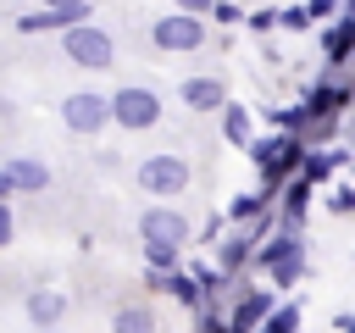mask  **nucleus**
I'll return each instance as SVG.
<instances>
[{"instance_id": "nucleus-1", "label": "nucleus", "mask_w": 355, "mask_h": 333, "mask_svg": "<svg viewBox=\"0 0 355 333\" xmlns=\"http://www.w3.org/2000/svg\"><path fill=\"white\" fill-rule=\"evenodd\" d=\"M255 266L272 272V283H283V289L300 283V278H305V239L288 233V228L261 233V244H255Z\"/></svg>"}, {"instance_id": "nucleus-2", "label": "nucleus", "mask_w": 355, "mask_h": 333, "mask_svg": "<svg viewBox=\"0 0 355 333\" xmlns=\"http://www.w3.org/2000/svg\"><path fill=\"white\" fill-rule=\"evenodd\" d=\"M61 50H67V61H78V67H89V72H105V67L116 61L111 33H105V28H94L89 17H83V22H72V28H61Z\"/></svg>"}, {"instance_id": "nucleus-3", "label": "nucleus", "mask_w": 355, "mask_h": 333, "mask_svg": "<svg viewBox=\"0 0 355 333\" xmlns=\"http://www.w3.org/2000/svg\"><path fill=\"white\" fill-rule=\"evenodd\" d=\"M105 111H111V122H116V128L144 133V128H155V122H161V94H150V89L128 83V89H111V94H105Z\"/></svg>"}, {"instance_id": "nucleus-4", "label": "nucleus", "mask_w": 355, "mask_h": 333, "mask_svg": "<svg viewBox=\"0 0 355 333\" xmlns=\"http://www.w3.org/2000/svg\"><path fill=\"white\" fill-rule=\"evenodd\" d=\"M133 183H139L144 194H155V200H178V194L189 189V161H183V155H144V161L133 166Z\"/></svg>"}, {"instance_id": "nucleus-5", "label": "nucleus", "mask_w": 355, "mask_h": 333, "mask_svg": "<svg viewBox=\"0 0 355 333\" xmlns=\"http://www.w3.org/2000/svg\"><path fill=\"white\" fill-rule=\"evenodd\" d=\"M61 122H67L78 139H100V133H105V122H111L105 94H100V89H72V94L61 100Z\"/></svg>"}, {"instance_id": "nucleus-6", "label": "nucleus", "mask_w": 355, "mask_h": 333, "mask_svg": "<svg viewBox=\"0 0 355 333\" xmlns=\"http://www.w3.org/2000/svg\"><path fill=\"white\" fill-rule=\"evenodd\" d=\"M150 39H155V50L189 56V50H200V44H205V22H200L194 11H172V17H161V22L150 28Z\"/></svg>"}, {"instance_id": "nucleus-7", "label": "nucleus", "mask_w": 355, "mask_h": 333, "mask_svg": "<svg viewBox=\"0 0 355 333\" xmlns=\"http://www.w3.org/2000/svg\"><path fill=\"white\" fill-rule=\"evenodd\" d=\"M139 239H144V244H178V250H183V244H189V222H183L178 205L161 200V205H150V211L139 216Z\"/></svg>"}, {"instance_id": "nucleus-8", "label": "nucleus", "mask_w": 355, "mask_h": 333, "mask_svg": "<svg viewBox=\"0 0 355 333\" xmlns=\"http://www.w3.org/2000/svg\"><path fill=\"white\" fill-rule=\"evenodd\" d=\"M349 94H355V89H349L338 72H327L322 83H311V89H305V100H300V105H305V117H322V111H344V105H349Z\"/></svg>"}, {"instance_id": "nucleus-9", "label": "nucleus", "mask_w": 355, "mask_h": 333, "mask_svg": "<svg viewBox=\"0 0 355 333\" xmlns=\"http://www.w3.org/2000/svg\"><path fill=\"white\" fill-rule=\"evenodd\" d=\"M83 17H89V0H72V6H39V11L17 17V28H22V33H39V28H72V22H83Z\"/></svg>"}, {"instance_id": "nucleus-10", "label": "nucleus", "mask_w": 355, "mask_h": 333, "mask_svg": "<svg viewBox=\"0 0 355 333\" xmlns=\"http://www.w3.org/2000/svg\"><path fill=\"white\" fill-rule=\"evenodd\" d=\"M178 100H183L189 111H216V105L227 100V83H222V78H183V83H178Z\"/></svg>"}, {"instance_id": "nucleus-11", "label": "nucleus", "mask_w": 355, "mask_h": 333, "mask_svg": "<svg viewBox=\"0 0 355 333\" xmlns=\"http://www.w3.org/2000/svg\"><path fill=\"white\" fill-rule=\"evenodd\" d=\"M272 311V294L266 289H255V294H244L233 311H227V322H222V333H255V322Z\"/></svg>"}, {"instance_id": "nucleus-12", "label": "nucleus", "mask_w": 355, "mask_h": 333, "mask_svg": "<svg viewBox=\"0 0 355 333\" xmlns=\"http://www.w3.org/2000/svg\"><path fill=\"white\" fill-rule=\"evenodd\" d=\"M349 44H355V17L338 6V11H333V28L322 33V50H327L333 67H344V61H349Z\"/></svg>"}, {"instance_id": "nucleus-13", "label": "nucleus", "mask_w": 355, "mask_h": 333, "mask_svg": "<svg viewBox=\"0 0 355 333\" xmlns=\"http://www.w3.org/2000/svg\"><path fill=\"white\" fill-rule=\"evenodd\" d=\"M22 311H28V322H33V327H55V322L67 316V300H61L55 289H33Z\"/></svg>"}, {"instance_id": "nucleus-14", "label": "nucleus", "mask_w": 355, "mask_h": 333, "mask_svg": "<svg viewBox=\"0 0 355 333\" xmlns=\"http://www.w3.org/2000/svg\"><path fill=\"white\" fill-rule=\"evenodd\" d=\"M6 178H11V189H44L50 183V166L33 161V155H17V161H6Z\"/></svg>"}, {"instance_id": "nucleus-15", "label": "nucleus", "mask_w": 355, "mask_h": 333, "mask_svg": "<svg viewBox=\"0 0 355 333\" xmlns=\"http://www.w3.org/2000/svg\"><path fill=\"white\" fill-rule=\"evenodd\" d=\"M216 111H222V133H227V144H244V139L255 133V122H250V111H244L239 100H222Z\"/></svg>"}, {"instance_id": "nucleus-16", "label": "nucleus", "mask_w": 355, "mask_h": 333, "mask_svg": "<svg viewBox=\"0 0 355 333\" xmlns=\"http://www.w3.org/2000/svg\"><path fill=\"white\" fill-rule=\"evenodd\" d=\"M111 333H155L150 305H116L111 311Z\"/></svg>"}, {"instance_id": "nucleus-17", "label": "nucleus", "mask_w": 355, "mask_h": 333, "mask_svg": "<svg viewBox=\"0 0 355 333\" xmlns=\"http://www.w3.org/2000/svg\"><path fill=\"white\" fill-rule=\"evenodd\" d=\"M161 289H166L178 305H200V300H205V294H200V283H194L183 266H178V272H166V278H161Z\"/></svg>"}, {"instance_id": "nucleus-18", "label": "nucleus", "mask_w": 355, "mask_h": 333, "mask_svg": "<svg viewBox=\"0 0 355 333\" xmlns=\"http://www.w3.org/2000/svg\"><path fill=\"white\" fill-rule=\"evenodd\" d=\"M255 333H300V305H272L255 322Z\"/></svg>"}, {"instance_id": "nucleus-19", "label": "nucleus", "mask_w": 355, "mask_h": 333, "mask_svg": "<svg viewBox=\"0 0 355 333\" xmlns=\"http://www.w3.org/2000/svg\"><path fill=\"white\" fill-rule=\"evenodd\" d=\"M261 205H266V200H261V194H239V200H233V205H227V222H250V216H255V211H261Z\"/></svg>"}, {"instance_id": "nucleus-20", "label": "nucleus", "mask_w": 355, "mask_h": 333, "mask_svg": "<svg viewBox=\"0 0 355 333\" xmlns=\"http://www.w3.org/2000/svg\"><path fill=\"white\" fill-rule=\"evenodd\" d=\"M144 261L161 266V272H172L178 266V244H144Z\"/></svg>"}, {"instance_id": "nucleus-21", "label": "nucleus", "mask_w": 355, "mask_h": 333, "mask_svg": "<svg viewBox=\"0 0 355 333\" xmlns=\"http://www.w3.org/2000/svg\"><path fill=\"white\" fill-rule=\"evenodd\" d=\"M189 278L200 283V294H216V283H222V272H216L211 261H194V266H189Z\"/></svg>"}, {"instance_id": "nucleus-22", "label": "nucleus", "mask_w": 355, "mask_h": 333, "mask_svg": "<svg viewBox=\"0 0 355 333\" xmlns=\"http://www.w3.org/2000/svg\"><path fill=\"white\" fill-rule=\"evenodd\" d=\"M205 11H211V17H216V22H222V28H227V22H239V17H244V11H239V6H233V0H211V6H205Z\"/></svg>"}, {"instance_id": "nucleus-23", "label": "nucleus", "mask_w": 355, "mask_h": 333, "mask_svg": "<svg viewBox=\"0 0 355 333\" xmlns=\"http://www.w3.org/2000/svg\"><path fill=\"white\" fill-rule=\"evenodd\" d=\"M244 22H250V28H255V33H266V28H277V11H272V6H266V11H250V17H244Z\"/></svg>"}, {"instance_id": "nucleus-24", "label": "nucleus", "mask_w": 355, "mask_h": 333, "mask_svg": "<svg viewBox=\"0 0 355 333\" xmlns=\"http://www.w3.org/2000/svg\"><path fill=\"white\" fill-rule=\"evenodd\" d=\"M277 22H283V28H311V17H305V6H288V11H277Z\"/></svg>"}, {"instance_id": "nucleus-25", "label": "nucleus", "mask_w": 355, "mask_h": 333, "mask_svg": "<svg viewBox=\"0 0 355 333\" xmlns=\"http://www.w3.org/2000/svg\"><path fill=\"white\" fill-rule=\"evenodd\" d=\"M344 0H305V17H333Z\"/></svg>"}, {"instance_id": "nucleus-26", "label": "nucleus", "mask_w": 355, "mask_h": 333, "mask_svg": "<svg viewBox=\"0 0 355 333\" xmlns=\"http://www.w3.org/2000/svg\"><path fill=\"white\" fill-rule=\"evenodd\" d=\"M222 228H227V216H222V211H216V216H211V222H205V228H200V239H205V244H216V233H222Z\"/></svg>"}, {"instance_id": "nucleus-27", "label": "nucleus", "mask_w": 355, "mask_h": 333, "mask_svg": "<svg viewBox=\"0 0 355 333\" xmlns=\"http://www.w3.org/2000/svg\"><path fill=\"white\" fill-rule=\"evenodd\" d=\"M0 244H11V211H6V200H0Z\"/></svg>"}, {"instance_id": "nucleus-28", "label": "nucleus", "mask_w": 355, "mask_h": 333, "mask_svg": "<svg viewBox=\"0 0 355 333\" xmlns=\"http://www.w3.org/2000/svg\"><path fill=\"white\" fill-rule=\"evenodd\" d=\"M172 6H178V11H194V17H200V11L211 6V0H172Z\"/></svg>"}, {"instance_id": "nucleus-29", "label": "nucleus", "mask_w": 355, "mask_h": 333, "mask_svg": "<svg viewBox=\"0 0 355 333\" xmlns=\"http://www.w3.org/2000/svg\"><path fill=\"white\" fill-rule=\"evenodd\" d=\"M6 194H11V178H6V166H0V200H6Z\"/></svg>"}, {"instance_id": "nucleus-30", "label": "nucleus", "mask_w": 355, "mask_h": 333, "mask_svg": "<svg viewBox=\"0 0 355 333\" xmlns=\"http://www.w3.org/2000/svg\"><path fill=\"white\" fill-rule=\"evenodd\" d=\"M39 6H72V0H39Z\"/></svg>"}, {"instance_id": "nucleus-31", "label": "nucleus", "mask_w": 355, "mask_h": 333, "mask_svg": "<svg viewBox=\"0 0 355 333\" xmlns=\"http://www.w3.org/2000/svg\"><path fill=\"white\" fill-rule=\"evenodd\" d=\"M39 333H50V327H39Z\"/></svg>"}]
</instances>
